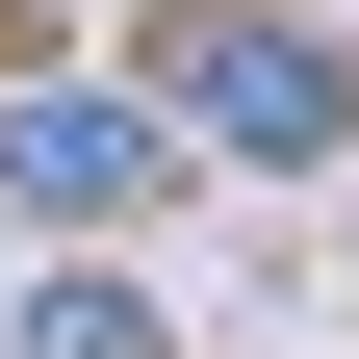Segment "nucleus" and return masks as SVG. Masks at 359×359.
<instances>
[{
    "mask_svg": "<svg viewBox=\"0 0 359 359\" xmlns=\"http://www.w3.org/2000/svg\"><path fill=\"white\" fill-rule=\"evenodd\" d=\"M154 128H205V154H334L359 77L308 52V26H180V103H154Z\"/></svg>",
    "mask_w": 359,
    "mask_h": 359,
    "instance_id": "obj_1",
    "label": "nucleus"
},
{
    "mask_svg": "<svg viewBox=\"0 0 359 359\" xmlns=\"http://www.w3.org/2000/svg\"><path fill=\"white\" fill-rule=\"evenodd\" d=\"M180 128L154 103H0V205H52V231H103V205H154Z\"/></svg>",
    "mask_w": 359,
    "mask_h": 359,
    "instance_id": "obj_2",
    "label": "nucleus"
},
{
    "mask_svg": "<svg viewBox=\"0 0 359 359\" xmlns=\"http://www.w3.org/2000/svg\"><path fill=\"white\" fill-rule=\"evenodd\" d=\"M26 359H180L154 283H26Z\"/></svg>",
    "mask_w": 359,
    "mask_h": 359,
    "instance_id": "obj_3",
    "label": "nucleus"
},
{
    "mask_svg": "<svg viewBox=\"0 0 359 359\" xmlns=\"http://www.w3.org/2000/svg\"><path fill=\"white\" fill-rule=\"evenodd\" d=\"M0 52H26V0H0Z\"/></svg>",
    "mask_w": 359,
    "mask_h": 359,
    "instance_id": "obj_4",
    "label": "nucleus"
}]
</instances>
